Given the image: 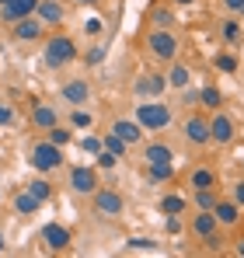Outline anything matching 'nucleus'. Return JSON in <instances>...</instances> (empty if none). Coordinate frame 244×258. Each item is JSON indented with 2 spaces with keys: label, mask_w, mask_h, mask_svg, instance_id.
Wrapping results in <instances>:
<instances>
[{
  "label": "nucleus",
  "mask_w": 244,
  "mask_h": 258,
  "mask_svg": "<svg viewBox=\"0 0 244 258\" xmlns=\"http://www.w3.org/2000/svg\"><path fill=\"white\" fill-rule=\"evenodd\" d=\"M216 203H220L216 185H213V188H192V206H196V210H213Z\"/></svg>",
  "instance_id": "5701e85b"
},
{
  "label": "nucleus",
  "mask_w": 244,
  "mask_h": 258,
  "mask_svg": "<svg viewBox=\"0 0 244 258\" xmlns=\"http://www.w3.org/2000/svg\"><path fill=\"white\" fill-rule=\"evenodd\" d=\"M213 213H216V220H220L223 230H230V227L241 223V203H237L234 196H230V199H220V203L213 206Z\"/></svg>",
  "instance_id": "4468645a"
},
{
  "label": "nucleus",
  "mask_w": 244,
  "mask_h": 258,
  "mask_svg": "<svg viewBox=\"0 0 244 258\" xmlns=\"http://www.w3.org/2000/svg\"><path fill=\"white\" fill-rule=\"evenodd\" d=\"M189 230L203 241V237H209V234H216V230H220V220H216L213 210H196V216L189 220Z\"/></svg>",
  "instance_id": "ddd939ff"
},
{
  "label": "nucleus",
  "mask_w": 244,
  "mask_h": 258,
  "mask_svg": "<svg viewBox=\"0 0 244 258\" xmlns=\"http://www.w3.org/2000/svg\"><path fill=\"white\" fill-rule=\"evenodd\" d=\"M126 248H129V251H150V248H154V241H150V237H129V241H126Z\"/></svg>",
  "instance_id": "c9c22d12"
},
{
  "label": "nucleus",
  "mask_w": 244,
  "mask_h": 258,
  "mask_svg": "<svg viewBox=\"0 0 244 258\" xmlns=\"http://www.w3.org/2000/svg\"><path fill=\"white\" fill-rule=\"evenodd\" d=\"M189 185H192V188H213V185H216V171H213V168H192Z\"/></svg>",
  "instance_id": "b1692460"
},
{
  "label": "nucleus",
  "mask_w": 244,
  "mask_h": 258,
  "mask_svg": "<svg viewBox=\"0 0 244 258\" xmlns=\"http://www.w3.org/2000/svg\"><path fill=\"white\" fill-rule=\"evenodd\" d=\"M147 49H150L154 59H161V63H174L178 52H181V42H178V35H174L171 28H154V32L147 35Z\"/></svg>",
  "instance_id": "7ed1b4c3"
},
{
  "label": "nucleus",
  "mask_w": 244,
  "mask_h": 258,
  "mask_svg": "<svg viewBox=\"0 0 244 258\" xmlns=\"http://www.w3.org/2000/svg\"><path fill=\"white\" fill-rule=\"evenodd\" d=\"M192 84V70L185 67V63H171V70H167V87H174V91H185V87Z\"/></svg>",
  "instance_id": "aec40b11"
},
{
  "label": "nucleus",
  "mask_w": 244,
  "mask_h": 258,
  "mask_svg": "<svg viewBox=\"0 0 244 258\" xmlns=\"http://www.w3.org/2000/svg\"><path fill=\"white\" fill-rule=\"evenodd\" d=\"M0 4H7V0H0Z\"/></svg>",
  "instance_id": "09e8293b"
},
{
  "label": "nucleus",
  "mask_w": 244,
  "mask_h": 258,
  "mask_svg": "<svg viewBox=\"0 0 244 258\" xmlns=\"http://www.w3.org/2000/svg\"><path fill=\"white\" fill-rule=\"evenodd\" d=\"M42 206V199L35 196V192H28V188H21L18 196H14V213L18 216H35Z\"/></svg>",
  "instance_id": "a211bd4d"
},
{
  "label": "nucleus",
  "mask_w": 244,
  "mask_h": 258,
  "mask_svg": "<svg viewBox=\"0 0 244 258\" xmlns=\"http://www.w3.org/2000/svg\"><path fill=\"white\" fill-rule=\"evenodd\" d=\"M185 210H189V199H185V196L167 192V196L161 199V213H164V216H181Z\"/></svg>",
  "instance_id": "4be33fe9"
},
{
  "label": "nucleus",
  "mask_w": 244,
  "mask_h": 258,
  "mask_svg": "<svg viewBox=\"0 0 244 258\" xmlns=\"http://www.w3.org/2000/svg\"><path fill=\"white\" fill-rule=\"evenodd\" d=\"M223 7H227L230 14H244V0H223Z\"/></svg>",
  "instance_id": "79ce46f5"
},
{
  "label": "nucleus",
  "mask_w": 244,
  "mask_h": 258,
  "mask_svg": "<svg viewBox=\"0 0 244 258\" xmlns=\"http://www.w3.org/2000/svg\"><path fill=\"white\" fill-rule=\"evenodd\" d=\"M105 150H112L115 157H126V154H129V143L122 140L119 133H112V129H108V133H105Z\"/></svg>",
  "instance_id": "bb28decb"
},
{
  "label": "nucleus",
  "mask_w": 244,
  "mask_h": 258,
  "mask_svg": "<svg viewBox=\"0 0 244 258\" xmlns=\"http://www.w3.org/2000/svg\"><path fill=\"white\" fill-rule=\"evenodd\" d=\"M70 188L77 192V196H94L101 185H98V171L91 168V164H77V168H70Z\"/></svg>",
  "instance_id": "0eeeda50"
},
{
  "label": "nucleus",
  "mask_w": 244,
  "mask_h": 258,
  "mask_svg": "<svg viewBox=\"0 0 244 258\" xmlns=\"http://www.w3.org/2000/svg\"><path fill=\"white\" fill-rule=\"evenodd\" d=\"M59 98H63L67 105H74V108L87 105V101H91V84H87V77H70V81H63Z\"/></svg>",
  "instance_id": "1a4fd4ad"
},
{
  "label": "nucleus",
  "mask_w": 244,
  "mask_h": 258,
  "mask_svg": "<svg viewBox=\"0 0 244 258\" xmlns=\"http://www.w3.org/2000/svg\"><path fill=\"white\" fill-rule=\"evenodd\" d=\"M164 230L167 234H181V216H167L164 220Z\"/></svg>",
  "instance_id": "58836bf2"
},
{
  "label": "nucleus",
  "mask_w": 244,
  "mask_h": 258,
  "mask_svg": "<svg viewBox=\"0 0 244 258\" xmlns=\"http://www.w3.org/2000/svg\"><path fill=\"white\" fill-rule=\"evenodd\" d=\"M181 133H185V140L192 147H209L213 143V129H209V119L206 115H189L181 122Z\"/></svg>",
  "instance_id": "423d86ee"
},
{
  "label": "nucleus",
  "mask_w": 244,
  "mask_h": 258,
  "mask_svg": "<svg viewBox=\"0 0 244 258\" xmlns=\"http://www.w3.org/2000/svg\"><path fill=\"white\" fill-rule=\"evenodd\" d=\"M171 4H178V7H192L196 0H171Z\"/></svg>",
  "instance_id": "a18cd8bd"
},
{
  "label": "nucleus",
  "mask_w": 244,
  "mask_h": 258,
  "mask_svg": "<svg viewBox=\"0 0 244 258\" xmlns=\"http://www.w3.org/2000/svg\"><path fill=\"white\" fill-rule=\"evenodd\" d=\"M42 241H45L52 251H63V248L70 244V230L59 227V223H45V227H42Z\"/></svg>",
  "instance_id": "f3484780"
},
{
  "label": "nucleus",
  "mask_w": 244,
  "mask_h": 258,
  "mask_svg": "<svg viewBox=\"0 0 244 258\" xmlns=\"http://www.w3.org/2000/svg\"><path fill=\"white\" fill-rule=\"evenodd\" d=\"M167 91V74H143L133 81V94L143 101V98H161Z\"/></svg>",
  "instance_id": "6e6552de"
},
{
  "label": "nucleus",
  "mask_w": 244,
  "mask_h": 258,
  "mask_svg": "<svg viewBox=\"0 0 244 258\" xmlns=\"http://www.w3.org/2000/svg\"><path fill=\"white\" fill-rule=\"evenodd\" d=\"M234 199L241 203V210H244V178H241V181H237V185H234Z\"/></svg>",
  "instance_id": "c03bdc74"
},
{
  "label": "nucleus",
  "mask_w": 244,
  "mask_h": 258,
  "mask_svg": "<svg viewBox=\"0 0 244 258\" xmlns=\"http://www.w3.org/2000/svg\"><path fill=\"white\" fill-rule=\"evenodd\" d=\"M91 112H84V108H74V115H70V126L74 129H91Z\"/></svg>",
  "instance_id": "72a5a7b5"
},
{
  "label": "nucleus",
  "mask_w": 244,
  "mask_h": 258,
  "mask_svg": "<svg viewBox=\"0 0 244 258\" xmlns=\"http://www.w3.org/2000/svg\"><path fill=\"white\" fill-rule=\"evenodd\" d=\"M35 14H39L45 25H59V21L67 18V7H63L59 0H39V11H35Z\"/></svg>",
  "instance_id": "6ab92c4d"
},
{
  "label": "nucleus",
  "mask_w": 244,
  "mask_h": 258,
  "mask_svg": "<svg viewBox=\"0 0 244 258\" xmlns=\"http://www.w3.org/2000/svg\"><path fill=\"white\" fill-rule=\"evenodd\" d=\"M0 251H4V234H0Z\"/></svg>",
  "instance_id": "de8ad7c7"
},
{
  "label": "nucleus",
  "mask_w": 244,
  "mask_h": 258,
  "mask_svg": "<svg viewBox=\"0 0 244 258\" xmlns=\"http://www.w3.org/2000/svg\"><path fill=\"white\" fill-rule=\"evenodd\" d=\"M45 136H49L56 147H67V143H74V133H70L67 126H52L49 133H45Z\"/></svg>",
  "instance_id": "2f4dec72"
},
{
  "label": "nucleus",
  "mask_w": 244,
  "mask_h": 258,
  "mask_svg": "<svg viewBox=\"0 0 244 258\" xmlns=\"http://www.w3.org/2000/svg\"><path fill=\"white\" fill-rule=\"evenodd\" d=\"M81 150H84V154H91V157H98V154L105 150V136H94V133L81 136Z\"/></svg>",
  "instance_id": "c756f323"
},
{
  "label": "nucleus",
  "mask_w": 244,
  "mask_h": 258,
  "mask_svg": "<svg viewBox=\"0 0 244 258\" xmlns=\"http://www.w3.org/2000/svg\"><path fill=\"white\" fill-rule=\"evenodd\" d=\"M11 122H14V108L0 101V126H11Z\"/></svg>",
  "instance_id": "ea45409f"
},
{
  "label": "nucleus",
  "mask_w": 244,
  "mask_h": 258,
  "mask_svg": "<svg viewBox=\"0 0 244 258\" xmlns=\"http://www.w3.org/2000/svg\"><path fill=\"white\" fill-rule=\"evenodd\" d=\"M84 32H87V35H101V21H98V18H87V21H84Z\"/></svg>",
  "instance_id": "a19ab883"
},
{
  "label": "nucleus",
  "mask_w": 244,
  "mask_h": 258,
  "mask_svg": "<svg viewBox=\"0 0 244 258\" xmlns=\"http://www.w3.org/2000/svg\"><path fill=\"white\" fill-rule=\"evenodd\" d=\"M105 59V45H91V52H87V67H98Z\"/></svg>",
  "instance_id": "4c0bfd02"
},
{
  "label": "nucleus",
  "mask_w": 244,
  "mask_h": 258,
  "mask_svg": "<svg viewBox=\"0 0 244 258\" xmlns=\"http://www.w3.org/2000/svg\"><path fill=\"white\" fill-rule=\"evenodd\" d=\"M74 4H98V0H74Z\"/></svg>",
  "instance_id": "49530a36"
},
{
  "label": "nucleus",
  "mask_w": 244,
  "mask_h": 258,
  "mask_svg": "<svg viewBox=\"0 0 244 258\" xmlns=\"http://www.w3.org/2000/svg\"><path fill=\"white\" fill-rule=\"evenodd\" d=\"M119 161H122V157H115L112 150H101V154L94 157V164H98V168H105V171H112V168H115Z\"/></svg>",
  "instance_id": "f704fd0d"
},
{
  "label": "nucleus",
  "mask_w": 244,
  "mask_h": 258,
  "mask_svg": "<svg viewBox=\"0 0 244 258\" xmlns=\"http://www.w3.org/2000/svg\"><path fill=\"white\" fill-rule=\"evenodd\" d=\"M220 35L234 45L237 39H241V21H223V25H220Z\"/></svg>",
  "instance_id": "473e14b6"
},
{
  "label": "nucleus",
  "mask_w": 244,
  "mask_h": 258,
  "mask_svg": "<svg viewBox=\"0 0 244 258\" xmlns=\"http://www.w3.org/2000/svg\"><path fill=\"white\" fill-rule=\"evenodd\" d=\"M213 63H216L220 74H237V56H234V52H220Z\"/></svg>",
  "instance_id": "7c9ffc66"
},
{
  "label": "nucleus",
  "mask_w": 244,
  "mask_h": 258,
  "mask_svg": "<svg viewBox=\"0 0 244 258\" xmlns=\"http://www.w3.org/2000/svg\"><path fill=\"white\" fill-rule=\"evenodd\" d=\"M203 244H206V251H209V255H220V251H227V244H230V241L223 237V227H220L216 234H209V237H203Z\"/></svg>",
  "instance_id": "c85d7f7f"
},
{
  "label": "nucleus",
  "mask_w": 244,
  "mask_h": 258,
  "mask_svg": "<svg viewBox=\"0 0 244 258\" xmlns=\"http://www.w3.org/2000/svg\"><path fill=\"white\" fill-rule=\"evenodd\" d=\"M77 56H81V52H77V42H74L70 35H52V39L45 42V49H42V59H45L49 70H63V67H70Z\"/></svg>",
  "instance_id": "f03ea898"
},
{
  "label": "nucleus",
  "mask_w": 244,
  "mask_h": 258,
  "mask_svg": "<svg viewBox=\"0 0 244 258\" xmlns=\"http://www.w3.org/2000/svg\"><path fill=\"white\" fill-rule=\"evenodd\" d=\"M122 210H126V199H122V192H115V188H98L94 192V213L105 216V220H115V216H122Z\"/></svg>",
  "instance_id": "39448f33"
},
{
  "label": "nucleus",
  "mask_w": 244,
  "mask_h": 258,
  "mask_svg": "<svg viewBox=\"0 0 244 258\" xmlns=\"http://www.w3.org/2000/svg\"><path fill=\"white\" fill-rule=\"evenodd\" d=\"M28 164L35 168V171H52V168H59L63 164V147H56L49 136L39 140V143H32V150H28Z\"/></svg>",
  "instance_id": "20e7f679"
},
{
  "label": "nucleus",
  "mask_w": 244,
  "mask_h": 258,
  "mask_svg": "<svg viewBox=\"0 0 244 258\" xmlns=\"http://www.w3.org/2000/svg\"><path fill=\"white\" fill-rule=\"evenodd\" d=\"M133 119H136L140 126L147 129V133H161V129H167V126H171L174 112H171V105H164L161 98H143V101L136 105Z\"/></svg>",
  "instance_id": "f257e3e1"
},
{
  "label": "nucleus",
  "mask_w": 244,
  "mask_h": 258,
  "mask_svg": "<svg viewBox=\"0 0 244 258\" xmlns=\"http://www.w3.org/2000/svg\"><path fill=\"white\" fill-rule=\"evenodd\" d=\"M209 129H213V143H220V147H227L230 140H234V133H237V122L227 115V112H213L209 115Z\"/></svg>",
  "instance_id": "9d476101"
},
{
  "label": "nucleus",
  "mask_w": 244,
  "mask_h": 258,
  "mask_svg": "<svg viewBox=\"0 0 244 258\" xmlns=\"http://www.w3.org/2000/svg\"><path fill=\"white\" fill-rule=\"evenodd\" d=\"M150 21H154V28H171V25H174V11L161 4V7L150 11Z\"/></svg>",
  "instance_id": "cd10ccee"
},
{
  "label": "nucleus",
  "mask_w": 244,
  "mask_h": 258,
  "mask_svg": "<svg viewBox=\"0 0 244 258\" xmlns=\"http://www.w3.org/2000/svg\"><path fill=\"white\" fill-rule=\"evenodd\" d=\"M35 11H39V0H7V4H0V21L14 25L21 18H32Z\"/></svg>",
  "instance_id": "9b49d317"
},
{
  "label": "nucleus",
  "mask_w": 244,
  "mask_h": 258,
  "mask_svg": "<svg viewBox=\"0 0 244 258\" xmlns=\"http://www.w3.org/2000/svg\"><path fill=\"white\" fill-rule=\"evenodd\" d=\"M32 126L42 129V133H49L52 126H59V112H56L52 105H42V101H35V105H32Z\"/></svg>",
  "instance_id": "2eb2a0df"
},
{
  "label": "nucleus",
  "mask_w": 244,
  "mask_h": 258,
  "mask_svg": "<svg viewBox=\"0 0 244 258\" xmlns=\"http://www.w3.org/2000/svg\"><path fill=\"white\" fill-rule=\"evenodd\" d=\"M150 181H171L174 178V161H161V164H147Z\"/></svg>",
  "instance_id": "393cba45"
},
{
  "label": "nucleus",
  "mask_w": 244,
  "mask_h": 258,
  "mask_svg": "<svg viewBox=\"0 0 244 258\" xmlns=\"http://www.w3.org/2000/svg\"><path fill=\"white\" fill-rule=\"evenodd\" d=\"M28 192H35L42 203H45V199H49V181H45V178H35V181L28 185Z\"/></svg>",
  "instance_id": "e433bc0d"
},
{
  "label": "nucleus",
  "mask_w": 244,
  "mask_h": 258,
  "mask_svg": "<svg viewBox=\"0 0 244 258\" xmlns=\"http://www.w3.org/2000/svg\"><path fill=\"white\" fill-rule=\"evenodd\" d=\"M112 133H119V136L126 140V143H129V147H136V143L143 140V133H147V129L140 126L136 119H115V122H112Z\"/></svg>",
  "instance_id": "dca6fc26"
},
{
  "label": "nucleus",
  "mask_w": 244,
  "mask_h": 258,
  "mask_svg": "<svg viewBox=\"0 0 244 258\" xmlns=\"http://www.w3.org/2000/svg\"><path fill=\"white\" fill-rule=\"evenodd\" d=\"M199 105H206V108H220L223 105V94H220V87H213V84H206V87H199Z\"/></svg>",
  "instance_id": "a878e982"
},
{
  "label": "nucleus",
  "mask_w": 244,
  "mask_h": 258,
  "mask_svg": "<svg viewBox=\"0 0 244 258\" xmlns=\"http://www.w3.org/2000/svg\"><path fill=\"white\" fill-rule=\"evenodd\" d=\"M161 161H174V150L167 143H147L143 147V164H161Z\"/></svg>",
  "instance_id": "412c9836"
},
{
  "label": "nucleus",
  "mask_w": 244,
  "mask_h": 258,
  "mask_svg": "<svg viewBox=\"0 0 244 258\" xmlns=\"http://www.w3.org/2000/svg\"><path fill=\"white\" fill-rule=\"evenodd\" d=\"M42 28H45V21H42L39 14L21 18V21H14V25H11V32H14V39H18V42H39V39H42Z\"/></svg>",
  "instance_id": "f8f14e48"
},
{
  "label": "nucleus",
  "mask_w": 244,
  "mask_h": 258,
  "mask_svg": "<svg viewBox=\"0 0 244 258\" xmlns=\"http://www.w3.org/2000/svg\"><path fill=\"white\" fill-rule=\"evenodd\" d=\"M230 248H234V255H237V258H244V234H237V237L230 241Z\"/></svg>",
  "instance_id": "37998d69"
}]
</instances>
